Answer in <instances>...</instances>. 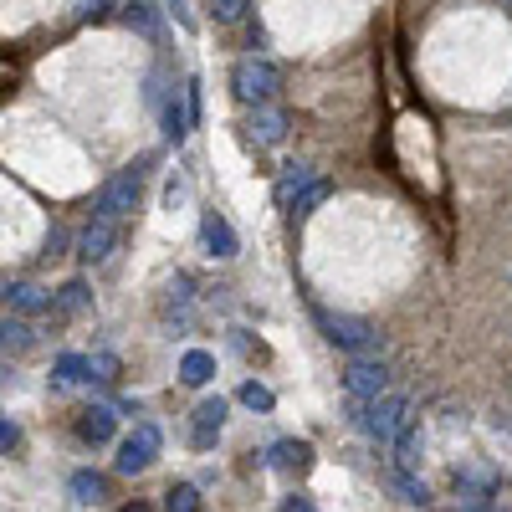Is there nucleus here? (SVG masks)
<instances>
[{
  "instance_id": "1",
  "label": "nucleus",
  "mask_w": 512,
  "mask_h": 512,
  "mask_svg": "<svg viewBox=\"0 0 512 512\" xmlns=\"http://www.w3.org/2000/svg\"><path fill=\"white\" fill-rule=\"evenodd\" d=\"M349 410H354V420L364 425V436L379 441V446H395V436L415 420L410 400H405V395H390V390L374 395V400H349Z\"/></svg>"
},
{
  "instance_id": "2",
  "label": "nucleus",
  "mask_w": 512,
  "mask_h": 512,
  "mask_svg": "<svg viewBox=\"0 0 512 512\" xmlns=\"http://www.w3.org/2000/svg\"><path fill=\"white\" fill-rule=\"evenodd\" d=\"M231 93L241 108H262V103H277L282 93V72L267 62V57H241L231 67Z\"/></svg>"
},
{
  "instance_id": "3",
  "label": "nucleus",
  "mask_w": 512,
  "mask_h": 512,
  "mask_svg": "<svg viewBox=\"0 0 512 512\" xmlns=\"http://www.w3.org/2000/svg\"><path fill=\"white\" fill-rule=\"evenodd\" d=\"M144 164H128V169H118V175L98 190V200H93V216L98 221H113V226H123L128 216H134V205H139V190H144V175H139Z\"/></svg>"
},
{
  "instance_id": "4",
  "label": "nucleus",
  "mask_w": 512,
  "mask_h": 512,
  "mask_svg": "<svg viewBox=\"0 0 512 512\" xmlns=\"http://www.w3.org/2000/svg\"><path fill=\"white\" fill-rule=\"evenodd\" d=\"M313 323L323 328V338L344 354H374L379 349V333L364 323V318H349V313H328V308H313Z\"/></svg>"
},
{
  "instance_id": "5",
  "label": "nucleus",
  "mask_w": 512,
  "mask_h": 512,
  "mask_svg": "<svg viewBox=\"0 0 512 512\" xmlns=\"http://www.w3.org/2000/svg\"><path fill=\"white\" fill-rule=\"evenodd\" d=\"M159 446H164L159 441V425H134V436L118 441V461L113 466H118L123 477H139V472H149V466L159 461Z\"/></svg>"
},
{
  "instance_id": "6",
  "label": "nucleus",
  "mask_w": 512,
  "mask_h": 512,
  "mask_svg": "<svg viewBox=\"0 0 512 512\" xmlns=\"http://www.w3.org/2000/svg\"><path fill=\"white\" fill-rule=\"evenodd\" d=\"M344 390H349V400H374V395L390 390V369H384L379 359H369V354H349Z\"/></svg>"
},
{
  "instance_id": "7",
  "label": "nucleus",
  "mask_w": 512,
  "mask_h": 512,
  "mask_svg": "<svg viewBox=\"0 0 512 512\" xmlns=\"http://www.w3.org/2000/svg\"><path fill=\"white\" fill-rule=\"evenodd\" d=\"M241 134L256 144V149H277L287 139V113L277 103H262V108H246L241 118Z\"/></svg>"
},
{
  "instance_id": "8",
  "label": "nucleus",
  "mask_w": 512,
  "mask_h": 512,
  "mask_svg": "<svg viewBox=\"0 0 512 512\" xmlns=\"http://www.w3.org/2000/svg\"><path fill=\"white\" fill-rule=\"evenodd\" d=\"M226 415H231V405L216 395V400H200L195 405V415H190V446L195 451H210L221 441V431H226Z\"/></svg>"
},
{
  "instance_id": "9",
  "label": "nucleus",
  "mask_w": 512,
  "mask_h": 512,
  "mask_svg": "<svg viewBox=\"0 0 512 512\" xmlns=\"http://www.w3.org/2000/svg\"><path fill=\"white\" fill-rule=\"evenodd\" d=\"M113 246H118V226H113V221L88 216V226L77 231V262L98 267V262H108V251H113Z\"/></svg>"
},
{
  "instance_id": "10",
  "label": "nucleus",
  "mask_w": 512,
  "mask_h": 512,
  "mask_svg": "<svg viewBox=\"0 0 512 512\" xmlns=\"http://www.w3.org/2000/svg\"><path fill=\"white\" fill-rule=\"evenodd\" d=\"M200 241H205V251L216 256V262H231V256L241 251V241H236L231 221H226V216H216V210H205V216H200Z\"/></svg>"
},
{
  "instance_id": "11",
  "label": "nucleus",
  "mask_w": 512,
  "mask_h": 512,
  "mask_svg": "<svg viewBox=\"0 0 512 512\" xmlns=\"http://www.w3.org/2000/svg\"><path fill=\"white\" fill-rule=\"evenodd\" d=\"M6 308L21 313V318H36V313H52V292L41 282H11L6 287Z\"/></svg>"
},
{
  "instance_id": "12",
  "label": "nucleus",
  "mask_w": 512,
  "mask_h": 512,
  "mask_svg": "<svg viewBox=\"0 0 512 512\" xmlns=\"http://www.w3.org/2000/svg\"><path fill=\"white\" fill-rule=\"evenodd\" d=\"M77 436L88 441V446H108L118 436V415L108 405H88V410L77 415Z\"/></svg>"
},
{
  "instance_id": "13",
  "label": "nucleus",
  "mask_w": 512,
  "mask_h": 512,
  "mask_svg": "<svg viewBox=\"0 0 512 512\" xmlns=\"http://www.w3.org/2000/svg\"><path fill=\"white\" fill-rule=\"evenodd\" d=\"M190 93H169L164 98V113H159V123H164V139L169 144H185V134H190Z\"/></svg>"
},
{
  "instance_id": "14",
  "label": "nucleus",
  "mask_w": 512,
  "mask_h": 512,
  "mask_svg": "<svg viewBox=\"0 0 512 512\" xmlns=\"http://www.w3.org/2000/svg\"><path fill=\"white\" fill-rule=\"evenodd\" d=\"M267 461L277 466V472H297V477H303L308 466H313V446H308V441H277V446L267 451Z\"/></svg>"
},
{
  "instance_id": "15",
  "label": "nucleus",
  "mask_w": 512,
  "mask_h": 512,
  "mask_svg": "<svg viewBox=\"0 0 512 512\" xmlns=\"http://www.w3.org/2000/svg\"><path fill=\"white\" fill-rule=\"evenodd\" d=\"M180 379L190 384V390H205V384L216 379V354H205V349H185V359H180Z\"/></svg>"
},
{
  "instance_id": "16",
  "label": "nucleus",
  "mask_w": 512,
  "mask_h": 512,
  "mask_svg": "<svg viewBox=\"0 0 512 512\" xmlns=\"http://www.w3.org/2000/svg\"><path fill=\"white\" fill-rule=\"evenodd\" d=\"M88 303H93V292H88V282H82V277H72V282H62V287L52 292V308L67 313V318H77Z\"/></svg>"
},
{
  "instance_id": "17",
  "label": "nucleus",
  "mask_w": 512,
  "mask_h": 512,
  "mask_svg": "<svg viewBox=\"0 0 512 512\" xmlns=\"http://www.w3.org/2000/svg\"><path fill=\"white\" fill-rule=\"evenodd\" d=\"M82 379H93V369H88L82 354H62L52 364V390H72V384H82Z\"/></svg>"
},
{
  "instance_id": "18",
  "label": "nucleus",
  "mask_w": 512,
  "mask_h": 512,
  "mask_svg": "<svg viewBox=\"0 0 512 512\" xmlns=\"http://www.w3.org/2000/svg\"><path fill=\"white\" fill-rule=\"evenodd\" d=\"M313 180H318L313 169H303V164H287V169H282V180H277V205L287 210V205H292L297 195H303V190H308Z\"/></svg>"
},
{
  "instance_id": "19",
  "label": "nucleus",
  "mask_w": 512,
  "mask_h": 512,
  "mask_svg": "<svg viewBox=\"0 0 512 512\" xmlns=\"http://www.w3.org/2000/svg\"><path fill=\"white\" fill-rule=\"evenodd\" d=\"M31 323L21 318V313H6L0 318V349H31Z\"/></svg>"
},
{
  "instance_id": "20",
  "label": "nucleus",
  "mask_w": 512,
  "mask_h": 512,
  "mask_svg": "<svg viewBox=\"0 0 512 512\" xmlns=\"http://www.w3.org/2000/svg\"><path fill=\"white\" fill-rule=\"evenodd\" d=\"M67 492H72V502H103V497H108V482H103L98 472H72Z\"/></svg>"
},
{
  "instance_id": "21",
  "label": "nucleus",
  "mask_w": 512,
  "mask_h": 512,
  "mask_svg": "<svg viewBox=\"0 0 512 512\" xmlns=\"http://www.w3.org/2000/svg\"><path fill=\"white\" fill-rule=\"evenodd\" d=\"M323 200H328V180L318 175V180H313V185H308L303 195H297V200L287 205V216H292V221H303V216H313V210H318Z\"/></svg>"
},
{
  "instance_id": "22",
  "label": "nucleus",
  "mask_w": 512,
  "mask_h": 512,
  "mask_svg": "<svg viewBox=\"0 0 512 512\" xmlns=\"http://www.w3.org/2000/svg\"><path fill=\"white\" fill-rule=\"evenodd\" d=\"M241 405H246V410H256V415H267V410L277 405V395L267 390L262 379H246V384H241Z\"/></svg>"
},
{
  "instance_id": "23",
  "label": "nucleus",
  "mask_w": 512,
  "mask_h": 512,
  "mask_svg": "<svg viewBox=\"0 0 512 512\" xmlns=\"http://www.w3.org/2000/svg\"><path fill=\"white\" fill-rule=\"evenodd\" d=\"M395 487L410 497V507H431V487H425V482H415V477L405 472V466H395Z\"/></svg>"
},
{
  "instance_id": "24",
  "label": "nucleus",
  "mask_w": 512,
  "mask_h": 512,
  "mask_svg": "<svg viewBox=\"0 0 512 512\" xmlns=\"http://www.w3.org/2000/svg\"><path fill=\"white\" fill-rule=\"evenodd\" d=\"M164 507H169V512H195V507H200V492H195L190 482H180V487H169Z\"/></svg>"
},
{
  "instance_id": "25",
  "label": "nucleus",
  "mask_w": 512,
  "mask_h": 512,
  "mask_svg": "<svg viewBox=\"0 0 512 512\" xmlns=\"http://www.w3.org/2000/svg\"><path fill=\"white\" fill-rule=\"evenodd\" d=\"M210 11H216L221 26H236V21L246 16V0H210Z\"/></svg>"
},
{
  "instance_id": "26",
  "label": "nucleus",
  "mask_w": 512,
  "mask_h": 512,
  "mask_svg": "<svg viewBox=\"0 0 512 512\" xmlns=\"http://www.w3.org/2000/svg\"><path fill=\"white\" fill-rule=\"evenodd\" d=\"M16 446H21V425H16V420H11L6 410H0V451H6V456H11Z\"/></svg>"
},
{
  "instance_id": "27",
  "label": "nucleus",
  "mask_w": 512,
  "mask_h": 512,
  "mask_svg": "<svg viewBox=\"0 0 512 512\" xmlns=\"http://www.w3.org/2000/svg\"><path fill=\"white\" fill-rule=\"evenodd\" d=\"M123 21L134 26V31H154V16H149L144 0H134V6H123Z\"/></svg>"
},
{
  "instance_id": "28",
  "label": "nucleus",
  "mask_w": 512,
  "mask_h": 512,
  "mask_svg": "<svg viewBox=\"0 0 512 512\" xmlns=\"http://www.w3.org/2000/svg\"><path fill=\"white\" fill-rule=\"evenodd\" d=\"M88 369H93L103 384H113V379H118V359H113V354H93V359H88Z\"/></svg>"
},
{
  "instance_id": "29",
  "label": "nucleus",
  "mask_w": 512,
  "mask_h": 512,
  "mask_svg": "<svg viewBox=\"0 0 512 512\" xmlns=\"http://www.w3.org/2000/svg\"><path fill=\"white\" fill-rule=\"evenodd\" d=\"M164 6H169V16H175L180 26H190V6H185V0H164Z\"/></svg>"
},
{
  "instance_id": "30",
  "label": "nucleus",
  "mask_w": 512,
  "mask_h": 512,
  "mask_svg": "<svg viewBox=\"0 0 512 512\" xmlns=\"http://www.w3.org/2000/svg\"><path fill=\"white\" fill-rule=\"evenodd\" d=\"M282 507H287V512H313V497H287Z\"/></svg>"
},
{
  "instance_id": "31",
  "label": "nucleus",
  "mask_w": 512,
  "mask_h": 512,
  "mask_svg": "<svg viewBox=\"0 0 512 512\" xmlns=\"http://www.w3.org/2000/svg\"><path fill=\"white\" fill-rule=\"evenodd\" d=\"M502 6H512V0H502Z\"/></svg>"
}]
</instances>
